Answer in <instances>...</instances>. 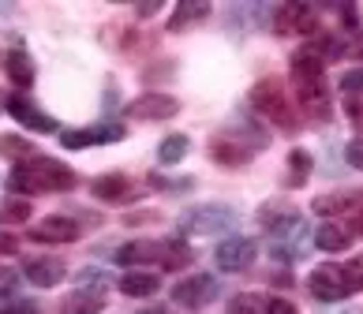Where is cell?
<instances>
[{"label": "cell", "mask_w": 363, "mask_h": 314, "mask_svg": "<svg viewBox=\"0 0 363 314\" xmlns=\"http://www.w3.org/2000/svg\"><path fill=\"white\" fill-rule=\"evenodd\" d=\"M228 228H236V210L228 206H195L180 217V232L187 236H221Z\"/></svg>", "instance_id": "8992f818"}, {"label": "cell", "mask_w": 363, "mask_h": 314, "mask_svg": "<svg viewBox=\"0 0 363 314\" xmlns=\"http://www.w3.org/2000/svg\"><path fill=\"white\" fill-rule=\"evenodd\" d=\"M16 288H19V269L0 266V299H4V296H16Z\"/></svg>", "instance_id": "f546056e"}, {"label": "cell", "mask_w": 363, "mask_h": 314, "mask_svg": "<svg viewBox=\"0 0 363 314\" xmlns=\"http://www.w3.org/2000/svg\"><path fill=\"white\" fill-rule=\"evenodd\" d=\"M0 64H4V75H8V79H11V83H16L19 90L34 86V60L26 57L23 49H8Z\"/></svg>", "instance_id": "44dd1931"}, {"label": "cell", "mask_w": 363, "mask_h": 314, "mask_svg": "<svg viewBox=\"0 0 363 314\" xmlns=\"http://www.w3.org/2000/svg\"><path fill=\"white\" fill-rule=\"evenodd\" d=\"M79 232H83V228H79V221L52 213V217H45V221H38L30 228V240H38V243H75Z\"/></svg>", "instance_id": "5bb4252c"}, {"label": "cell", "mask_w": 363, "mask_h": 314, "mask_svg": "<svg viewBox=\"0 0 363 314\" xmlns=\"http://www.w3.org/2000/svg\"><path fill=\"white\" fill-rule=\"evenodd\" d=\"M307 288H311L315 299L322 303H337V299H348L363 288V258L356 262H322L311 269L307 277Z\"/></svg>", "instance_id": "3957f363"}, {"label": "cell", "mask_w": 363, "mask_h": 314, "mask_svg": "<svg viewBox=\"0 0 363 314\" xmlns=\"http://www.w3.org/2000/svg\"><path fill=\"white\" fill-rule=\"evenodd\" d=\"M292 86L303 116L330 120V86H326V60L315 57L311 49H300L292 57Z\"/></svg>", "instance_id": "6da1fadb"}, {"label": "cell", "mask_w": 363, "mask_h": 314, "mask_svg": "<svg viewBox=\"0 0 363 314\" xmlns=\"http://www.w3.org/2000/svg\"><path fill=\"white\" fill-rule=\"evenodd\" d=\"M120 139H124V128H120V124L75 128V131H64V135H60L64 150H86V146H101V142H120Z\"/></svg>", "instance_id": "7c38bea8"}, {"label": "cell", "mask_w": 363, "mask_h": 314, "mask_svg": "<svg viewBox=\"0 0 363 314\" xmlns=\"http://www.w3.org/2000/svg\"><path fill=\"white\" fill-rule=\"evenodd\" d=\"M8 113L19 120L23 128H30V131H38V135H52L57 131V120H52L49 113H42L26 94H16V98H8Z\"/></svg>", "instance_id": "4fadbf2b"}, {"label": "cell", "mask_w": 363, "mask_h": 314, "mask_svg": "<svg viewBox=\"0 0 363 314\" xmlns=\"http://www.w3.org/2000/svg\"><path fill=\"white\" fill-rule=\"evenodd\" d=\"M274 26L277 34H311L318 26V16L311 4H300V0H289L274 11Z\"/></svg>", "instance_id": "30bf717a"}, {"label": "cell", "mask_w": 363, "mask_h": 314, "mask_svg": "<svg viewBox=\"0 0 363 314\" xmlns=\"http://www.w3.org/2000/svg\"><path fill=\"white\" fill-rule=\"evenodd\" d=\"M345 113H348V120H352V128L363 135V98H348L345 101Z\"/></svg>", "instance_id": "4dcf8cb0"}, {"label": "cell", "mask_w": 363, "mask_h": 314, "mask_svg": "<svg viewBox=\"0 0 363 314\" xmlns=\"http://www.w3.org/2000/svg\"><path fill=\"white\" fill-rule=\"evenodd\" d=\"M348 165L363 172V135H359V139H352V142H348Z\"/></svg>", "instance_id": "1f68e13d"}, {"label": "cell", "mask_w": 363, "mask_h": 314, "mask_svg": "<svg viewBox=\"0 0 363 314\" xmlns=\"http://www.w3.org/2000/svg\"><path fill=\"white\" fill-rule=\"evenodd\" d=\"M191 150V139L187 135H165L157 146V161L161 165H177V161H184V154Z\"/></svg>", "instance_id": "d4e9b609"}, {"label": "cell", "mask_w": 363, "mask_h": 314, "mask_svg": "<svg viewBox=\"0 0 363 314\" xmlns=\"http://www.w3.org/2000/svg\"><path fill=\"white\" fill-rule=\"evenodd\" d=\"M120 292L131 296V299H146V296H154L157 292V273L150 269H131L120 277Z\"/></svg>", "instance_id": "603a6c76"}, {"label": "cell", "mask_w": 363, "mask_h": 314, "mask_svg": "<svg viewBox=\"0 0 363 314\" xmlns=\"http://www.w3.org/2000/svg\"><path fill=\"white\" fill-rule=\"evenodd\" d=\"M0 154L26 161V157H34V146L26 142V139H16V135H4V139H0Z\"/></svg>", "instance_id": "83f0119b"}, {"label": "cell", "mask_w": 363, "mask_h": 314, "mask_svg": "<svg viewBox=\"0 0 363 314\" xmlns=\"http://www.w3.org/2000/svg\"><path fill=\"white\" fill-rule=\"evenodd\" d=\"M337 86L348 94V98H359V94H363V67H352V72H345V75L337 79Z\"/></svg>", "instance_id": "f1b7e54d"}, {"label": "cell", "mask_w": 363, "mask_h": 314, "mask_svg": "<svg viewBox=\"0 0 363 314\" xmlns=\"http://www.w3.org/2000/svg\"><path fill=\"white\" fill-rule=\"evenodd\" d=\"M0 314H38V303H0Z\"/></svg>", "instance_id": "d6a6232c"}, {"label": "cell", "mask_w": 363, "mask_h": 314, "mask_svg": "<svg viewBox=\"0 0 363 314\" xmlns=\"http://www.w3.org/2000/svg\"><path fill=\"white\" fill-rule=\"evenodd\" d=\"M210 157L218 161V165H225V169H240V165H247V161L255 157V150L244 146L240 139H233V135H218V139L210 142Z\"/></svg>", "instance_id": "2e32d148"}, {"label": "cell", "mask_w": 363, "mask_h": 314, "mask_svg": "<svg viewBox=\"0 0 363 314\" xmlns=\"http://www.w3.org/2000/svg\"><path fill=\"white\" fill-rule=\"evenodd\" d=\"M90 195L98 202H109V206H116V202H128L131 198V180L124 172H105L98 176V180L90 184Z\"/></svg>", "instance_id": "e0dca14e"}, {"label": "cell", "mask_w": 363, "mask_h": 314, "mask_svg": "<svg viewBox=\"0 0 363 314\" xmlns=\"http://www.w3.org/2000/svg\"><path fill=\"white\" fill-rule=\"evenodd\" d=\"M300 225V210L296 206H285V202H270V206H262V228L274 232V236H285Z\"/></svg>", "instance_id": "ffe728a7"}, {"label": "cell", "mask_w": 363, "mask_h": 314, "mask_svg": "<svg viewBox=\"0 0 363 314\" xmlns=\"http://www.w3.org/2000/svg\"><path fill=\"white\" fill-rule=\"evenodd\" d=\"M30 217V202H0V225H19Z\"/></svg>", "instance_id": "4316f807"}, {"label": "cell", "mask_w": 363, "mask_h": 314, "mask_svg": "<svg viewBox=\"0 0 363 314\" xmlns=\"http://www.w3.org/2000/svg\"><path fill=\"white\" fill-rule=\"evenodd\" d=\"M251 105L255 113L266 116L270 124H277L285 135H292L296 128H300V120H296V108L289 101V90L277 83V79H259V83L251 86Z\"/></svg>", "instance_id": "5b68a950"}, {"label": "cell", "mask_w": 363, "mask_h": 314, "mask_svg": "<svg viewBox=\"0 0 363 314\" xmlns=\"http://www.w3.org/2000/svg\"><path fill=\"white\" fill-rule=\"evenodd\" d=\"M16 247H19V243L11 240L8 232H0V254H16Z\"/></svg>", "instance_id": "836d02e7"}, {"label": "cell", "mask_w": 363, "mask_h": 314, "mask_svg": "<svg viewBox=\"0 0 363 314\" xmlns=\"http://www.w3.org/2000/svg\"><path fill=\"white\" fill-rule=\"evenodd\" d=\"M315 247L326 251V254H341L352 247V232H348L345 225H318L315 232Z\"/></svg>", "instance_id": "7402d4cb"}, {"label": "cell", "mask_w": 363, "mask_h": 314, "mask_svg": "<svg viewBox=\"0 0 363 314\" xmlns=\"http://www.w3.org/2000/svg\"><path fill=\"white\" fill-rule=\"evenodd\" d=\"M8 187L19 195H52V191H72L75 172L57 157H26L11 169Z\"/></svg>", "instance_id": "7a4b0ae2"}, {"label": "cell", "mask_w": 363, "mask_h": 314, "mask_svg": "<svg viewBox=\"0 0 363 314\" xmlns=\"http://www.w3.org/2000/svg\"><path fill=\"white\" fill-rule=\"evenodd\" d=\"M311 154H307V150H292L289 154V172H285V184L289 187H303L307 184V176H311Z\"/></svg>", "instance_id": "cb8c5ba5"}, {"label": "cell", "mask_w": 363, "mask_h": 314, "mask_svg": "<svg viewBox=\"0 0 363 314\" xmlns=\"http://www.w3.org/2000/svg\"><path fill=\"white\" fill-rule=\"evenodd\" d=\"M363 206V195L359 191H330V195H318L311 202V210L322 213V217H337L345 210H359Z\"/></svg>", "instance_id": "ac0fdd59"}, {"label": "cell", "mask_w": 363, "mask_h": 314, "mask_svg": "<svg viewBox=\"0 0 363 314\" xmlns=\"http://www.w3.org/2000/svg\"><path fill=\"white\" fill-rule=\"evenodd\" d=\"M64 262L60 258H30L26 262V277H30V284H38V288H57V284L64 281Z\"/></svg>", "instance_id": "d6986e66"}, {"label": "cell", "mask_w": 363, "mask_h": 314, "mask_svg": "<svg viewBox=\"0 0 363 314\" xmlns=\"http://www.w3.org/2000/svg\"><path fill=\"white\" fill-rule=\"evenodd\" d=\"M143 314H169V310H165V307H146Z\"/></svg>", "instance_id": "d590c367"}, {"label": "cell", "mask_w": 363, "mask_h": 314, "mask_svg": "<svg viewBox=\"0 0 363 314\" xmlns=\"http://www.w3.org/2000/svg\"><path fill=\"white\" fill-rule=\"evenodd\" d=\"M213 296H218V281H213L210 273H191V277H184L177 288H172V299H177L180 307H187V310L206 307Z\"/></svg>", "instance_id": "9c48e42d"}, {"label": "cell", "mask_w": 363, "mask_h": 314, "mask_svg": "<svg viewBox=\"0 0 363 314\" xmlns=\"http://www.w3.org/2000/svg\"><path fill=\"white\" fill-rule=\"evenodd\" d=\"M341 314H356V310H341Z\"/></svg>", "instance_id": "8d00e7d4"}, {"label": "cell", "mask_w": 363, "mask_h": 314, "mask_svg": "<svg viewBox=\"0 0 363 314\" xmlns=\"http://www.w3.org/2000/svg\"><path fill=\"white\" fill-rule=\"evenodd\" d=\"M120 262L124 266H161V269H184L191 262V247L184 240H135L120 247Z\"/></svg>", "instance_id": "277c9868"}, {"label": "cell", "mask_w": 363, "mask_h": 314, "mask_svg": "<svg viewBox=\"0 0 363 314\" xmlns=\"http://www.w3.org/2000/svg\"><path fill=\"white\" fill-rule=\"evenodd\" d=\"M352 232H356V236H363V206H359L356 217H352Z\"/></svg>", "instance_id": "e575fe53"}, {"label": "cell", "mask_w": 363, "mask_h": 314, "mask_svg": "<svg viewBox=\"0 0 363 314\" xmlns=\"http://www.w3.org/2000/svg\"><path fill=\"white\" fill-rule=\"evenodd\" d=\"M105 310V288L101 284H79L75 292L64 296L60 314H101Z\"/></svg>", "instance_id": "9a60e30c"}, {"label": "cell", "mask_w": 363, "mask_h": 314, "mask_svg": "<svg viewBox=\"0 0 363 314\" xmlns=\"http://www.w3.org/2000/svg\"><path fill=\"white\" fill-rule=\"evenodd\" d=\"M180 113V101L172 94H143L128 105V116L131 120H172Z\"/></svg>", "instance_id": "8fae6325"}, {"label": "cell", "mask_w": 363, "mask_h": 314, "mask_svg": "<svg viewBox=\"0 0 363 314\" xmlns=\"http://www.w3.org/2000/svg\"><path fill=\"white\" fill-rule=\"evenodd\" d=\"M228 314H300L292 299L274 292H240L228 299Z\"/></svg>", "instance_id": "ba28073f"}, {"label": "cell", "mask_w": 363, "mask_h": 314, "mask_svg": "<svg viewBox=\"0 0 363 314\" xmlns=\"http://www.w3.org/2000/svg\"><path fill=\"white\" fill-rule=\"evenodd\" d=\"M255 258H259V243L247 236H228L213 247V262L221 273H244L255 266Z\"/></svg>", "instance_id": "52a82bcc"}, {"label": "cell", "mask_w": 363, "mask_h": 314, "mask_svg": "<svg viewBox=\"0 0 363 314\" xmlns=\"http://www.w3.org/2000/svg\"><path fill=\"white\" fill-rule=\"evenodd\" d=\"M206 16H210V4H180L177 11H172V19H169V30L180 34V30H187L191 23L206 19Z\"/></svg>", "instance_id": "484cf974"}]
</instances>
